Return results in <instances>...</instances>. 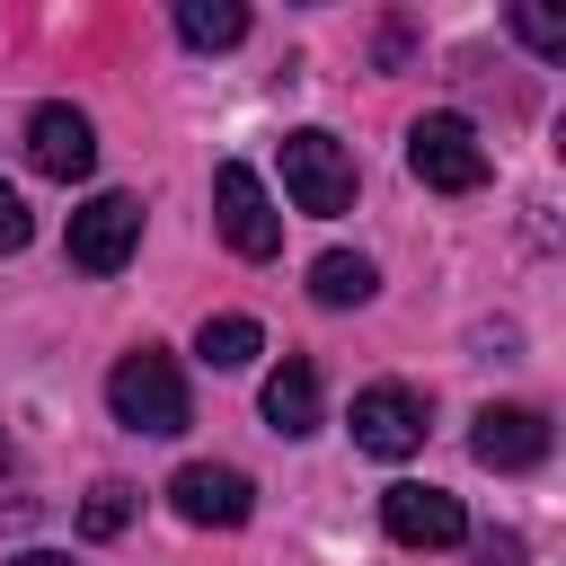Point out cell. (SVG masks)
<instances>
[{"label":"cell","instance_id":"2e32d148","mask_svg":"<svg viewBox=\"0 0 566 566\" xmlns=\"http://www.w3.org/2000/svg\"><path fill=\"white\" fill-rule=\"evenodd\" d=\"M513 35H522L531 53H548V62H566V18H557V9H539V0H513Z\"/></svg>","mask_w":566,"mask_h":566},{"label":"cell","instance_id":"3957f363","mask_svg":"<svg viewBox=\"0 0 566 566\" xmlns=\"http://www.w3.org/2000/svg\"><path fill=\"white\" fill-rule=\"evenodd\" d=\"M407 168L433 195H478L486 186V142L469 133V115H416L407 124Z\"/></svg>","mask_w":566,"mask_h":566},{"label":"cell","instance_id":"4fadbf2b","mask_svg":"<svg viewBox=\"0 0 566 566\" xmlns=\"http://www.w3.org/2000/svg\"><path fill=\"white\" fill-rule=\"evenodd\" d=\"M195 354H203L212 371H239V363H256V354H265V327H256L248 310H221V318H203V327H195Z\"/></svg>","mask_w":566,"mask_h":566},{"label":"cell","instance_id":"5b68a950","mask_svg":"<svg viewBox=\"0 0 566 566\" xmlns=\"http://www.w3.org/2000/svg\"><path fill=\"white\" fill-rule=\"evenodd\" d=\"M168 504H177L195 531H239V522L256 513V486H248V469H230V460H186V469L168 478Z\"/></svg>","mask_w":566,"mask_h":566},{"label":"cell","instance_id":"8fae6325","mask_svg":"<svg viewBox=\"0 0 566 566\" xmlns=\"http://www.w3.org/2000/svg\"><path fill=\"white\" fill-rule=\"evenodd\" d=\"M265 424H274L283 442L318 433V363H310V354H283V363L265 371Z\"/></svg>","mask_w":566,"mask_h":566},{"label":"cell","instance_id":"7a4b0ae2","mask_svg":"<svg viewBox=\"0 0 566 566\" xmlns=\"http://www.w3.org/2000/svg\"><path fill=\"white\" fill-rule=\"evenodd\" d=\"M283 195H292L301 212H318V221L354 212V150H345L336 133H318V124L283 133Z\"/></svg>","mask_w":566,"mask_h":566},{"label":"cell","instance_id":"52a82bcc","mask_svg":"<svg viewBox=\"0 0 566 566\" xmlns=\"http://www.w3.org/2000/svg\"><path fill=\"white\" fill-rule=\"evenodd\" d=\"M424 442V398L407 389V380H371L363 398H354V451H371V460H407Z\"/></svg>","mask_w":566,"mask_h":566},{"label":"cell","instance_id":"6da1fadb","mask_svg":"<svg viewBox=\"0 0 566 566\" xmlns=\"http://www.w3.org/2000/svg\"><path fill=\"white\" fill-rule=\"evenodd\" d=\"M106 407H115L124 433H186V424H195L186 371H177V354H159V345H133V354L106 371Z\"/></svg>","mask_w":566,"mask_h":566},{"label":"cell","instance_id":"7c38bea8","mask_svg":"<svg viewBox=\"0 0 566 566\" xmlns=\"http://www.w3.org/2000/svg\"><path fill=\"white\" fill-rule=\"evenodd\" d=\"M310 301H318V310H363V301H371V256H354V248L310 256Z\"/></svg>","mask_w":566,"mask_h":566},{"label":"cell","instance_id":"d6986e66","mask_svg":"<svg viewBox=\"0 0 566 566\" xmlns=\"http://www.w3.org/2000/svg\"><path fill=\"white\" fill-rule=\"evenodd\" d=\"M9 566H71L62 548H27V557H9Z\"/></svg>","mask_w":566,"mask_h":566},{"label":"cell","instance_id":"30bf717a","mask_svg":"<svg viewBox=\"0 0 566 566\" xmlns=\"http://www.w3.org/2000/svg\"><path fill=\"white\" fill-rule=\"evenodd\" d=\"M469 451H478L486 469H539V460H548V416H539V407H478Z\"/></svg>","mask_w":566,"mask_h":566},{"label":"cell","instance_id":"9c48e42d","mask_svg":"<svg viewBox=\"0 0 566 566\" xmlns=\"http://www.w3.org/2000/svg\"><path fill=\"white\" fill-rule=\"evenodd\" d=\"M27 159L44 168V177H88L97 168V133H88V115L80 106H62V97H44L35 115H27Z\"/></svg>","mask_w":566,"mask_h":566},{"label":"cell","instance_id":"277c9868","mask_svg":"<svg viewBox=\"0 0 566 566\" xmlns=\"http://www.w3.org/2000/svg\"><path fill=\"white\" fill-rule=\"evenodd\" d=\"M212 221H221V239H230L239 256H274V248H283V212H274V195L256 186V168H239V159L212 168Z\"/></svg>","mask_w":566,"mask_h":566},{"label":"cell","instance_id":"5bb4252c","mask_svg":"<svg viewBox=\"0 0 566 566\" xmlns=\"http://www.w3.org/2000/svg\"><path fill=\"white\" fill-rule=\"evenodd\" d=\"M177 35H186L195 53H230V44L248 35V9H239V0H177Z\"/></svg>","mask_w":566,"mask_h":566},{"label":"cell","instance_id":"ffe728a7","mask_svg":"<svg viewBox=\"0 0 566 566\" xmlns=\"http://www.w3.org/2000/svg\"><path fill=\"white\" fill-rule=\"evenodd\" d=\"M0 469H9V433H0Z\"/></svg>","mask_w":566,"mask_h":566},{"label":"cell","instance_id":"9a60e30c","mask_svg":"<svg viewBox=\"0 0 566 566\" xmlns=\"http://www.w3.org/2000/svg\"><path fill=\"white\" fill-rule=\"evenodd\" d=\"M133 504H142V495H133L124 478H97V486L80 495V539H115V531L133 522Z\"/></svg>","mask_w":566,"mask_h":566},{"label":"cell","instance_id":"ac0fdd59","mask_svg":"<svg viewBox=\"0 0 566 566\" xmlns=\"http://www.w3.org/2000/svg\"><path fill=\"white\" fill-rule=\"evenodd\" d=\"M513 557H522L513 531H486V539H478V566H513Z\"/></svg>","mask_w":566,"mask_h":566},{"label":"cell","instance_id":"e0dca14e","mask_svg":"<svg viewBox=\"0 0 566 566\" xmlns=\"http://www.w3.org/2000/svg\"><path fill=\"white\" fill-rule=\"evenodd\" d=\"M27 239H35V221H27V195H18L9 177H0V256H18Z\"/></svg>","mask_w":566,"mask_h":566},{"label":"cell","instance_id":"8992f818","mask_svg":"<svg viewBox=\"0 0 566 566\" xmlns=\"http://www.w3.org/2000/svg\"><path fill=\"white\" fill-rule=\"evenodd\" d=\"M133 248H142V203L133 195H88L71 212V265L80 274H115Z\"/></svg>","mask_w":566,"mask_h":566},{"label":"cell","instance_id":"ba28073f","mask_svg":"<svg viewBox=\"0 0 566 566\" xmlns=\"http://www.w3.org/2000/svg\"><path fill=\"white\" fill-rule=\"evenodd\" d=\"M380 531H389L398 548H460V539H469V513H460V495L407 478V486L380 495Z\"/></svg>","mask_w":566,"mask_h":566}]
</instances>
